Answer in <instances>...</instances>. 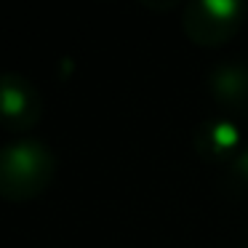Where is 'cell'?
I'll return each instance as SVG.
<instances>
[{
    "instance_id": "obj_1",
    "label": "cell",
    "mask_w": 248,
    "mask_h": 248,
    "mask_svg": "<svg viewBox=\"0 0 248 248\" xmlns=\"http://www.w3.org/2000/svg\"><path fill=\"white\" fill-rule=\"evenodd\" d=\"M56 173V157L43 141L24 139L0 147V198L24 203L48 189Z\"/></svg>"
},
{
    "instance_id": "obj_2",
    "label": "cell",
    "mask_w": 248,
    "mask_h": 248,
    "mask_svg": "<svg viewBox=\"0 0 248 248\" xmlns=\"http://www.w3.org/2000/svg\"><path fill=\"white\" fill-rule=\"evenodd\" d=\"M246 6L237 0H195L182 11V30L195 46H221L240 32Z\"/></svg>"
},
{
    "instance_id": "obj_3",
    "label": "cell",
    "mask_w": 248,
    "mask_h": 248,
    "mask_svg": "<svg viewBox=\"0 0 248 248\" xmlns=\"http://www.w3.org/2000/svg\"><path fill=\"white\" fill-rule=\"evenodd\" d=\"M43 118V96L32 80L3 72L0 75V128L6 131H30Z\"/></svg>"
},
{
    "instance_id": "obj_4",
    "label": "cell",
    "mask_w": 248,
    "mask_h": 248,
    "mask_svg": "<svg viewBox=\"0 0 248 248\" xmlns=\"http://www.w3.org/2000/svg\"><path fill=\"white\" fill-rule=\"evenodd\" d=\"M195 150L203 160L208 163H227V160H235L237 152L243 150L240 147V131H237L235 123L224 118H216V120H205L195 128Z\"/></svg>"
},
{
    "instance_id": "obj_5",
    "label": "cell",
    "mask_w": 248,
    "mask_h": 248,
    "mask_svg": "<svg viewBox=\"0 0 248 248\" xmlns=\"http://www.w3.org/2000/svg\"><path fill=\"white\" fill-rule=\"evenodd\" d=\"M208 91L232 112H248V67L237 62L216 67L208 78Z\"/></svg>"
},
{
    "instance_id": "obj_6",
    "label": "cell",
    "mask_w": 248,
    "mask_h": 248,
    "mask_svg": "<svg viewBox=\"0 0 248 248\" xmlns=\"http://www.w3.org/2000/svg\"><path fill=\"white\" fill-rule=\"evenodd\" d=\"M230 176L240 184H248V147L237 152V157L230 163Z\"/></svg>"
},
{
    "instance_id": "obj_7",
    "label": "cell",
    "mask_w": 248,
    "mask_h": 248,
    "mask_svg": "<svg viewBox=\"0 0 248 248\" xmlns=\"http://www.w3.org/2000/svg\"><path fill=\"white\" fill-rule=\"evenodd\" d=\"M246 248H248V246H246Z\"/></svg>"
}]
</instances>
